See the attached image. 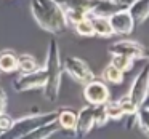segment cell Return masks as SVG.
<instances>
[{"mask_svg": "<svg viewBox=\"0 0 149 139\" xmlns=\"http://www.w3.org/2000/svg\"><path fill=\"white\" fill-rule=\"evenodd\" d=\"M31 11L37 24L50 34H59L68 26L64 8L58 0H31Z\"/></svg>", "mask_w": 149, "mask_h": 139, "instance_id": "cell-1", "label": "cell"}, {"mask_svg": "<svg viewBox=\"0 0 149 139\" xmlns=\"http://www.w3.org/2000/svg\"><path fill=\"white\" fill-rule=\"evenodd\" d=\"M47 82L43 85V93L50 102H55L59 96V88H61V75H63V62H61V53L59 45L55 39L50 40L48 51H47Z\"/></svg>", "mask_w": 149, "mask_h": 139, "instance_id": "cell-2", "label": "cell"}, {"mask_svg": "<svg viewBox=\"0 0 149 139\" xmlns=\"http://www.w3.org/2000/svg\"><path fill=\"white\" fill-rule=\"evenodd\" d=\"M58 113H59V110H53V112H48V113H36V115L23 117L19 120H13L11 126L7 131L0 133V139H18L23 134H26V133L39 128V126L56 122L58 120Z\"/></svg>", "mask_w": 149, "mask_h": 139, "instance_id": "cell-3", "label": "cell"}, {"mask_svg": "<svg viewBox=\"0 0 149 139\" xmlns=\"http://www.w3.org/2000/svg\"><path fill=\"white\" fill-rule=\"evenodd\" d=\"M63 69H64L75 82H79V83H82V85L88 83L90 80L95 78L93 72H91L90 67H88L87 62H85L84 59H80V58H75V56L66 58L64 64H63Z\"/></svg>", "mask_w": 149, "mask_h": 139, "instance_id": "cell-4", "label": "cell"}, {"mask_svg": "<svg viewBox=\"0 0 149 139\" xmlns=\"http://www.w3.org/2000/svg\"><path fill=\"white\" fill-rule=\"evenodd\" d=\"M47 82V71L45 67L39 69L37 67L36 71L27 72V74L18 77L16 80L13 82V88L15 91H31V90H39V88H43Z\"/></svg>", "mask_w": 149, "mask_h": 139, "instance_id": "cell-5", "label": "cell"}, {"mask_svg": "<svg viewBox=\"0 0 149 139\" xmlns=\"http://www.w3.org/2000/svg\"><path fill=\"white\" fill-rule=\"evenodd\" d=\"M84 96L91 106H100V104H104L107 99H109V90L107 86L100 80H90L88 83L84 85Z\"/></svg>", "mask_w": 149, "mask_h": 139, "instance_id": "cell-6", "label": "cell"}, {"mask_svg": "<svg viewBox=\"0 0 149 139\" xmlns=\"http://www.w3.org/2000/svg\"><path fill=\"white\" fill-rule=\"evenodd\" d=\"M148 85H149V69L148 66H144L141 69V72L136 75V78L133 80V85L128 93V98L136 106H139L148 98Z\"/></svg>", "mask_w": 149, "mask_h": 139, "instance_id": "cell-7", "label": "cell"}, {"mask_svg": "<svg viewBox=\"0 0 149 139\" xmlns=\"http://www.w3.org/2000/svg\"><path fill=\"white\" fill-rule=\"evenodd\" d=\"M109 53L111 55H123L128 56L130 59H139V58H146V51L144 46L139 43L133 42V40H120L116 42L109 46Z\"/></svg>", "mask_w": 149, "mask_h": 139, "instance_id": "cell-8", "label": "cell"}, {"mask_svg": "<svg viewBox=\"0 0 149 139\" xmlns=\"http://www.w3.org/2000/svg\"><path fill=\"white\" fill-rule=\"evenodd\" d=\"M107 19H109V24H111V27H112V32L119 34V35H127V34H130L133 30V26H135L133 21H132V16L128 15V11H127L125 8L114 11L112 15L107 16Z\"/></svg>", "mask_w": 149, "mask_h": 139, "instance_id": "cell-9", "label": "cell"}, {"mask_svg": "<svg viewBox=\"0 0 149 139\" xmlns=\"http://www.w3.org/2000/svg\"><path fill=\"white\" fill-rule=\"evenodd\" d=\"M93 113H95V106L88 104V106L82 107L79 115L75 117V138H84L85 134L90 133V129L93 128Z\"/></svg>", "mask_w": 149, "mask_h": 139, "instance_id": "cell-10", "label": "cell"}, {"mask_svg": "<svg viewBox=\"0 0 149 139\" xmlns=\"http://www.w3.org/2000/svg\"><path fill=\"white\" fill-rule=\"evenodd\" d=\"M127 11L132 16L133 24H143L149 15V0H132Z\"/></svg>", "mask_w": 149, "mask_h": 139, "instance_id": "cell-11", "label": "cell"}, {"mask_svg": "<svg viewBox=\"0 0 149 139\" xmlns=\"http://www.w3.org/2000/svg\"><path fill=\"white\" fill-rule=\"evenodd\" d=\"M58 129H59L58 122H53V123H48V125L39 126V128L26 133V134H23L21 138H18V139H48L50 136H53Z\"/></svg>", "mask_w": 149, "mask_h": 139, "instance_id": "cell-12", "label": "cell"}, {"mask_svg": "<svg viewBox=\"0 0 149 139\" xmlns=\"http://www.w3.org/2000/svg\"><path fill=\"white\" fill-rule=\"evenodd\" d=\"M91 21V27H93V34L100 37H111L112 35V27L109 24L107 16H88Z\"/></svg>", "mask_w": 149, "mask_h": 139, "instance_id": "cell-13", "label": "cell"}, {"mask_svg": "<svg viewBox=\"0 0 149 139\" xmlns=\"http://www.w3.org/2000/svg\"><path fill=\"white\" fill-rule=\"evenodd\" d=\"M15 71H18V56L11 50L0 51V72L10 74Z\"/></svg>", "mask_w": 149, "mask_h": 139, "instance_id": "cell-14", "label": "cell"}, {"mask_svg": "<svg viewBox=\"0 0 149 139\" xmlns=\"http://www.w3.org/2000/svg\"><path fill=\"white\" fill-rule=\"evenodd\" d=\"M135 113H136V123H138L139 129L143 131L144 136H148V133H149V125H148V98H146V99L138 106V109H136Z\"/></svg>", "mask_w": 149, "mask_h": 139, "instance_id": "cell-15", "label": "cell"}, {"mask_svg": "<svg viewBox=\"0 0 149 139\" xmlns=\"http://www.w3.org/2000/svg\"><path fill=\"white\" fill-rule=\"evenodd\" d=\"M103 80L107 82V83H111V85H120L123 82V72L119 71L116 66L109 64V66H106L104 71H103Z\"/></svg>", "mask_w": 149, "mask_h": 139, "instance_id": "cell-16", "label": "cell"}, {"mask_svg": "<svg viewBox=\"0 0 149 139\" xmlns=\"http://www.w3.org/2000/svg\"><path fill=\"white\" fill-rule=\"evenodd\" d=\"M75 113L72 112V110H69V109H64V110H61V112L58 113V125L61 126V128H64V129H74V126H75Z\"/></svg>", "mask_w": 149, "mask_h": 139, "instance_id": "cell-17", "label": "cell"}, {"mask_svg": "<svg viewBox=\"0 0 149 139\" xmlns=\"http://www.w3.org/2000/svg\"><path fill=\"white\" fill-rule=\"evenodd\" d=\"M37 69V61L34 56L31 55H21L18 56V71H21L23 74L32 72Z\"/></svg>", "mask_w": 149, "mask_h": 139, "instance_id": "cell-18", "label": "cell"}, {"mask_svg": "<svg viewBox=\"0 0 149 139\" xmlns=\"http://www.w3.org/2000/svg\"><path fill=\"white\" fill-rule=\"evenodd\" d=\"M104 107V112H106L107 118H112V120H119L123 117V112L122 109H120V104L119 101H109L107 99L106 102L103 104Z\"/></svg>", "mask_w": 149, "mask_h": 139, "instance_id": "cell-19", "label": "cell"}, {"mask_svg": "<svg viewBox=\"0 0 149 139\" xmlns=\"http://www.w3.org/2000/svg\"><path fill=\"white\" fill-rule=\"evenodd\" d=\"M74 27H75V32H77L79 35H82V37L95 35V34H93V27H91V21H90V18H88V16H85V18H82L80 21H77V23L74 24Z\"/></svg>", "mask_w": 149, "mask_h": 139, "instance_id": "cell-20", "label": "cell"}, {"mask_svg": "<svg viewBox=\"0 0 149 139\" xmlns=\"http://www.w3.org/2000/svg\"><path fill=\"white\" fill-rule=\"evenodd\" d=\"M132 62H133V59H130L128 56H123V55H112V62H111V64L116 66L119 71L125 72V71H128V69L132 67Z\"/></svg>", "mask_w": 149, "mask_h": 139, "instance_id": "cell-21", "label": "cell"}, {"mask_svg": "<svg viewBox=\"0 0 149 139\" xmlns=\"http://www.w3.org/2000/svg\"><path fill=\"white\" fill-rule=\"evenodd\" d=\"M119 104H120V109H122L123 115H125V113H128V115H135L136 109H138V106H136V104L130 99L128 94H127V96H123L122 99H119Z\"/></svg>", "mask_w": 149, "mask_h": 139, "instance_id": "cell-22", "label": "cell"}, {"mask_svg": "<svg viewBox=\"0 0 149 139\" xmlns=\"http://www.w3.org/2000/svg\"><path fill=\"white\" fill-rule=\"evenodd\" d=\"M107 115L106 112H104V107L103 104H100V106H95V113H93V125L95 126H103L106 125L107 122Z\"/></svg>", "mask_w": 149, "mask_h": 139, "instance_id": "cell-23", "label": "cell"}, {"mask_svg": "<svg viewBox=\"0 0 149 139\" xmlns=\"http://www.w3.org/2000/svg\"><path fill=\"white\" fill-rule=\"evenodd\" d=\"M11 123H13V118H11L8 113L0 112V133L7 131V129L11 126Z\"/></svg>", "mask_w": 149, "mask_h": 139, "instance_id": "cell-24", "label": "cell"}, {"mask_svg": "<svg viewBox=\"0 0 149 139\" xmlns=\"http://www.w3.org/2000/svg\"><path fill=\"white\" fill-rule=\"evenodd\" d=\"M5 106H7V94H5L3 88H0V112H3Z\"/></svg>", "mask_w": 149, "mask_h": 139, "instance_id": "cell-25", "label": "cell"}, {"mask_svg": "<svg viewBox=\"0 0 149 139\" xmlns=\"http://www.w3.org/2000/svg\"><path fill=\"white\" fill-rule=\"evenodd\" d=\"M120 2H123V3H127V2H130V0H120Z\"/></svg>", "mask_w": 149, "mask_h": 139, "instance_id": "cell-26", "label": "cell"}]
</instances>
